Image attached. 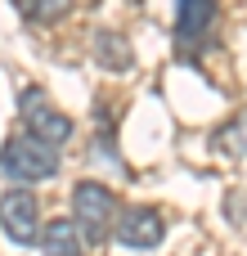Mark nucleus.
<instances>
[{"mask_svg": "<svg viewBox=\"0 0 247 256\" xmlns=\"http://www.w3.org/2000/svg\"><path fill=\"white\" fill-rule=\"evenodd\" d=\"M72 225H76L81 243H90V248H99L112 234V225H117V198L108 194V184L81 180L72 189Z\"/></svg>", "mask_w": 247, "mask_h": 256, "instance_id": "obj_1", "label": "nucleus"}, {"mask_svg": "<svg viewBox=\"0 0 247 256\" xmlns=\"http://www.w3.org/2000/svg\"><path fill=\"white\" fill-rule=\"evenodd\" d=\"M0 171L9 180H22V184L50 180L58 171V148H50V144H40L32 135H9V144L0 148Z\"/></svg>", "mask_w": 247, "mask_h": 256, "instance_id": "obj_2", "label": "nucleus"}, {"mask_svg": "<svg viewBox=\"0 0 247 256\" xmlns=\"http://www.w3.org/2000/svg\"><path fill=\"white\" fill-rule=\"evenodd\" d=\"M22 122H27V135L40 140V144H50V148H58V144L72 140V117L58 112V108L50 104V94L36 90V86L22 90Z\"/></svg>", "mask_w": 247, "mask_h": 256, "instance_id": "obj_3", "label": "nucleus"}, {"mask_svg": "<svg viewBox=\"0 0 247 256\" xmlns=\"http://www.w3.org/2000/svg\"><path fill=\"white\" fill-rule=\"evenodd\" d=\"M0 230H4L9 243L32 248V243L40 238V207H36V194L9 189V194L0 198Z\"/></svg>", "mask_w": 247, "mask_h": 256, "instance_id": "obj_4", "label": "nucleus"}, {"mask_svg": "<svg viewBox=\"0 0 247 256\" xmlns=\"http://www.w3.org/2000/svg\"><path fill=\"white\" fill-rule=\"evenodd\" d=\"M112 230H117V243H122V248L148 252V248L162 243L166 220H162L158 207H126V212H117V225H112Z\"/></svg>", "mask_w": 247, "mask_h": 256, "instance_id": "obj_5", "label": "nucleus"}, {"mask_svg": "<svg viewBox=\"0 0 247 256\" xmlns=\"http://www.w3.org/2000/svg\"><path fill=\"white\" fill-rule=\"evenodd\" d=\"M216 27V0H176V45L198 50Z\"/></svg>", "mask_w": 247, "mask_h": 256, "instance_id": "obj_6", "label": "nucleus"}, {"mask_svg": "<svg viewBox=\"0 0 247 256\" xmlns=\"http://www.w3.org/2000/svg\"><path fill=\"white\" fill-rule=\"evenodd\" d=\"M40 248L45 256H81V234L72 220H50L40 230Z\"/></svg>", "mask_w": 247, "mask_h": 256, "instance_id": "obj_7", "label": "nucleus"}, {"mask_svg": "<svg viewBox=\"0 0 247 256\" xmlns=\"http://www.w3.org/2000/svg\"><path fill=\"white\" fill-rule=\"evenodd\" d=\"M14 4H18V14L32 18V22H54V18L68 14L72 0H14Z\"/></svg>", "mask_w": 247, "mask_h": 256, "instance_id": "obj_8", "label": "nucleus"}, {"mask_svg": "<svg viewBox=\"0 0 247 256\" xmlns=\"http://www.w3.org/2000/svg\"><path fill=\"white\" fill-rule=\"evenodd\" d=\"M94 50H99V58H104L108 68H126V63H130V50L122 45V36H99Z\"/></svg>", "mask_w": 247, "mask_h": 256, "instance_id": "obj_9", "label": "nucleus"}]
</instances>
